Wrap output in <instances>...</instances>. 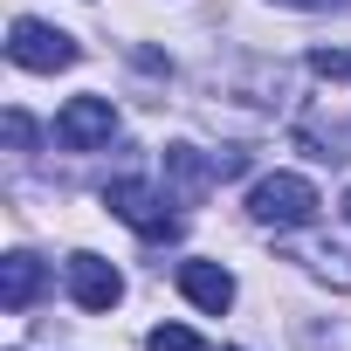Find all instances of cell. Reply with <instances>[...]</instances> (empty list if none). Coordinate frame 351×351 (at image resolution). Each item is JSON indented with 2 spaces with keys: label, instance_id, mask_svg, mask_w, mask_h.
I'll return each mask as SVG.
<instances>
[{
  "label": "cell",
  "instance_id": "cell-12",
  "mask_svg": "<svg viewBox=\"0 0 351 351\" xmlns=\"http://www.w3.org/2000/svg\"><path fill=\"white\" fill-rule=\"evenodd\" d=\"M8 145H14V152H28V145H35V124H28V110H8Z\"/></svg>",
  "mask_w": 351,
  "mask_h": 351
},
{
  "label": "cell",
  "instance_id": "cell-11",
  "mask_svg": "<svg viewBox=\"0 0 351 351\" xmlns=\"http://www.w3.org/2000/svg\"><path fill=\"white\" fill-rule=\"evenodd\" d=\"M310 69H317L324 83H351V49H317Z\"/></svg>",
  "mask_w": 351,
  "mask_h": 351
},
{
  "label": "cell",
  "instance_id": "cell-1",
  "mask_svg": "<svg viewBox=\"0 0 351 351\" xmlns=\"http://www.w3.org/2000/svg\"><path fill=\"white\" fill-rule=\"evenodd\" d=\"M317 186L303 180V172H269V180H255L248 186V214L262 221V228H310L317 221Z\"/></svg>",
  "mask_w": 351,
  "mask_h": 351
},
{
  "label": "cell",
  "instance_id": "cell-13",
  "mask_svg": "<svg viewBox=\"0 0 351 351\" xmlns=\"http://www.w3.org/2000/svg\"><path fill=\"white\" fill-rule=\"evenodd\" d=\"M282 8H344V0H282Z\"/></svg>",
  "mask_w": 351,
  "mask_h": 351
},
{
  "label": "cell",
  "instance_id": "cell-3",
  "mask_svg": "<svg viewBox=\"0 0 351 351\" xmlns=\"http://www.w3.org/2000/svg\"><path fill=\"white\" fill-rule=\"evenodd\" d=\"M8 56H14V69H69V62H76V42H69L62 28L21 14V21L8 28Z\"/></svg>",
  "mask_w": 351,
  "mask_h": 351
},
{
  "label": "cell",
  "instance_id": "cell-5",
  "mask_svg": "<svg viewBox=\"0 0 351 351\" xmlns=\"http://www.w3.org/2000/svg\"><path fill=\"white\" fill-rule=\"evenodd\" d=\"M69 296H76L83 310H110V303L124 296V282H117L110 262H97V255H69Z\"/></svg>",
  "mask_w": 351,
  "mask_h": 351
},
{
  "label": "cell",
  "instance_id": "cell-8",
  "mask_svg": "<svg viewBox=\"0 0 351 351\" xmlns=\"http://www.w3.org/2000/svg\"><path fill=\"white\" fill-rule=\"evenodd\" d=\"M35 289H42V262L14 248L8 262H0V303H8V310H28V303H35Z\"/></svg>",
  "mask_w": 351,
  "mask_h": 351
},
{
  "label": "cell",
  "instance_id": "cell-9",
  "mask_svg": "<svg viewBox=\"0 0 351 351\" xmlns=\"http://www.w3.org/2000/svg\"><path fill=\"white\" fill-rule=\"evenodd\" d=\"M296 145H303L310 158H324V165H344V158H351V152H344V131H337V124H324V117H310V124L296 131Z\"/></svg>",
  "mask_w": 351,
  "mask_h": 351
},
{
  "label": "cell",
  "instance_id": "cell-7",
  "mask_svg": "<svg viewBox=\"0 0 351 351\" xmlns=\"http://www.w3.org/2000/svg\"><path fill=\"white\" fill-rule=\"evenodd\" d=\"M165 180L180 186L186 200H200V193H207V186L221 180V165H214V158H200L193 145H165Z\"/></svg>",
  "mask_w": 351,
  "mask_h": 351
},
{
  "label": "cell",
  "instance_id": "cell-14",
  "mask_svg": "<svg viewBox=\"0 0 351 351\" xmlns=\"http://www.w3.org/2000/svg\"><path fill=\"white\" fill-rule=\"evenodd\" d=\"M344 221H351V193H344Z\"/></svg>",
  "mask_w": 351,
  "mask_h": 351
},
{
  "label": "cell",
  "instance_id": "cell-4",
  "mask_svg": "<svg viewBox=\"0 0 351 351\" xmlns=\"http://www.w3.org/2000/svg\"><path fill=\"white\" fill-rule=\"evenodd\" d=\"M110 131H117L110 97H69L56 117V145H69V152H97V145H110Z\"/></svg>",
  "mask_w": 351,
  "mask_h": 351
},
{
  "label": "cell",
  "instance_id": "cell-2",
  "mask_svg": "<svg viewBox=\"0 0 351 351\" xmlns=\"http://www.w3.org/2000/svg\"><path fill=\"white\" fill-rule=\"evenodd\" d=\"M104 207H110L124 228H138L145 241H180V221L165 214V200H158L145 180H110V186H104Z\"/></svg>",
  "mask_w": 351,
  "mask_h": 351
},
{
  "label": "cell",
  "instance_id": "cell-10",
  "mask_svg": "<svg viewBox=\"0 0 351 351\" xmlns=\"http://www.w3.org/2000/svg\"><path fill=\"white\" fill-rule=\"evenodd\" d=\"M145 351H207L193 330H180V324H158L152 337H145Z\"/></svg>",
  "mask_w": 351,
  "mask_h": 351
},
{
  "label": "cell",
  "instance_id": "cell-6",
  "mask_svg": "<svg viewBox=\"0 0 351 351\" xmlns=\"http://www.w3.org/2000/svg\"><path fill=\"white\" fill-rule=\"evenodd\" d=\"M180 289H186V303H200L207 317H221V310L234 303V276H228L221 262H180Z\"/></svg>",
  "mask_w": 351,
  "mask_h": 351
}]
</instances>
